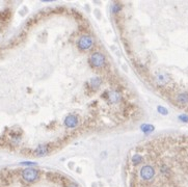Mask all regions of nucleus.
I'll list each match as a JSON object with an SVG mask.
<instances>
[{
    "instance_id": "nucleus-1",
    "label": "nucleus",
    "mask_w": 188,
    "mask_h": 187,
    "mask_svg": "<svg viewBox=\"0 0 188 187\" xmlns=\"http://www.w3.org/2000/svg\"><path fill=\"white\" fill-rule=\"evenodd\" d=\"M38 177H40V173L33 168H26L22 172V178L27 183H33L38 179Z\"/></svg>"
},
{
    "instance_id": "nucleus-2",
    "label": "nucleus",
    "mask_w": 188,
    "mask_h": 187,
    "mask_svg": "<svg viewBox=\"0 0 188 187\" xmlns=\"http://www.w3.org/2000/svg\"><path fill=\"white\" fill-rule=\"evenodd\" d=\"M155 173H154V170L151 167V166H144L142 167V170H140V176L144 180L148 181V180H151L152 178L154 177Z\"/></svg>"
}]
</instances>
